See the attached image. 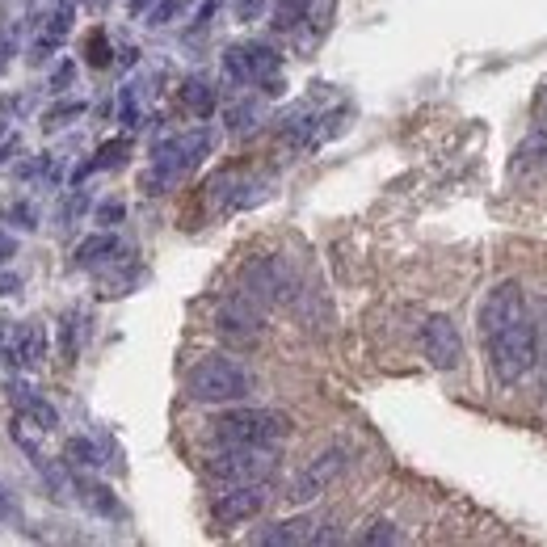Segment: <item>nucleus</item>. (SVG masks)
Wrapping results in <instances>:
<instances>
[{
	"instance_id": "obj_13",
	"label": "nucleus",
	"mask_w": 547,
	"mask_h": 547,
	"mask_svg": "<svg viewBox=\"0 0 547 547\" xmlns=\"http://www.w3.org/2000/svg\"><path fill=\"white\" fill-rule=\"evenodd\" d=\"M257 543H274V547H287V543H337L341 535L337 531H320L316 518L299 514V518H282L274 526H266V531L253 535Z\"/></svg>"
},
{
	"instance_id": "obj_17",
	"label": "nucleus",
	"mask_w": 547,
	"mask_h": 547,
	"mask_svg": "<svg viewBox=\"0 0 547 547\" xmlns=\"http://www.w3.org/2000/svg\"><path fill=\"white\" fill-rule=\"evenodd\" d=\"M118 253H123V245H118V236L110 232H101V236H89V240H80L72 261L80 270H97V266H106V261H118Z\"/></svg>"
},
{
	"instance_id": "obj_12",
	"label": "nucleus",
	"mask_w": 547,
	"mask_h": 547,
	"mask_svg": "<svg viewBox=\"0 0 547 547\" xmlns=\"http://www.w3.org/2000/svg\"><path fill=\"white\" fill-rule=\"evenodd\" d=\"M240 295H249L253 303H261V308H270V303H278L282 295H287V274H282V266L274 257H257L245 266Z\"/></svg>"
},
{
	"instance_id": "obj_30",
	"label": "nucleus",
	"mask_w": 547,
	"mask_h": 547,
	"mask_svg": "<svg viewBox=\"0 0 547 547\" xmlns=\"http://www.w3.org/2000/svg\"><path fill=\"white\" fill-rule=\"evenodd\" d=\"M181 9H186V0H160V5L148 13V26H169Z\"/></svg>"
},
{
	"instance_id": "obj_18",
	"label": "nucleus",
	"mask_w": 547,
	"mask_h": 547,
	"mask_svg": "<svg viewBox=\"0 0 547 547\" xmlns=\"http://www.w3.org/2000/svg\"><path fill=\"white\" fill-rule=\"evenodd\" d=\"M131 156V139L123 135V139H106L97 152H93V160H85V165L76 169V181H85L89 173H106V169H118L123 160Z\"/></svg>"
},
{
	"instance_id": "obj_14",
	"label": "nucleus",
	"mask_w": 547,
	"mask_h": 547,
	"mask_svg": "<svg viewBox=\"0 0 547 547\" xmlns=\"http://www.w3.org/2000/svg\"><path fill=\"white\" fill-rule=\"evenodd\" d=\"M72 22H76V0H55L43 34H38L34 47H30V64H47V59L64 47V38L72 34Z\"/></svg>"
},
{
	"instance_id": "obj_11",
	"label": "nucleus",
	"mask_w": 547,
	"mask_h": 547,
	"mask_svg": "<svg viewBox=\"0 0 547 547\" xmlns=\"http://www.w3.org/2000/svg\"><path fill=\"white\" fill-rule=\"evenodd\" d=\"M266 501H270V484H228V489L215 497L211 514L219 526H240L266 510Z\"/></svg>"
},
{
	"instance_id": "obj_10",
	"label": "nucleus",
	"mask_w": 547,
	"mask_h": 547,
	"mask_svg": "<svg viewBox=\"0 0 547 547\" xmlns=\"http://www.w3.org/2000/svg\"><path fill=\"white\" fill-rule=\"evenodd\" d=\"M0 354H5L13 367L38 371L43 367V358H47V329L38 320H26V324L0 320Z\"/></svg>"
},
{
	"instance_id": "obj_26",
	"label": "nucleus",
	"mask_w": 547,
	"mask_h": 547,
	"mask_svg": "<svg viewBox=\"0 0 547 547\" xmlns=\"http://www.w3.org/2000/svg\"><path fill=\"white\" fill-rule=\"evenodd\" d=\"M85 211H89V194L85 190H72V198L64 202V211H59V228H72Z\"/></svg>"
},
{
	"instance_id": "obj_36",
	"label": "nucleus",
	"mask_w": 547,
	"mask_h": 547,
	"mask_svg": "<svg viewBox=\"0 0 547 547\" xmlns=\"http://www.w3.org/2000/svg\"><path fill=\"white\" fill-rule=\"evenodd\" d=\"M13 257H17V240H13L5 228H0V266H9Z\"/></svg>"
},
{
	"instance_id": "obj_35",
	"label": "nucleus",
	"mask_w": 547,
	"mask_h": 547,
	"mask_svg": "<svg viewBox=\"0 0 547 547\" xmlns=\"http://www.w3.org/2000/svg\"><path fill=\"white\" fill-rule=\"evenodd\" d=\"M72 76H76V68H72V64H59V68L51 72V93H64V89L72 85Z\"/></svg>"
},
{
	"instance_id": "obj_5",
	"label": "nucleus",
	"mask_w": 547,
	"mask_h": 547,
	"mask_svg": "<svg viewBox=\"0 0 547 547\" xmlns=\"http://www.w3.org/2000/svg\"><path fill=\"white\" fill-rule=\"evenodd\" d=\"M207 472L219 484H270L278 472V451L274 447H224L207 459Z\"/></svg>"
},
{
	"instance_id": "obj_8",
	"label": "nucleus",
	"mask_w": 547,
	"mask_h": 547,
	"mask_svg": "<svg viewBox=\"0 0 547 547\" xmlns=\"http://www.w3.org/2000/svg\"><path fill=\"white\" fill-rule=\"evenodd\" d=\"M421 354L425 362H430L434 371H459V362H463V333H459V324L451 316H425L421 324Z\"/></svg>"
},
{
	"instance_id": "obj_24",
	"label": "nucleus",
	"mask_w": 547,
	"mask_h": 547,
	"mask_svg": "<svg viewBox=\"0 0 547 547\" xmlns=\"http://www.w3.org/2000/svg\"><path fill=\"white\" fill-rule=\"evenodd\" d=\"M362 543H404V531L396 522H388V518H379V522H371L367 531H362Z\"/></svg>"
},
{
	"instance_id": "obj_20",
	"label": "nucleus",
	"mask_w": 547,
	"mask_h": 547,
	"mask_svg": "<svg viewBox=\"0 0 547 547\" xmlns=\"http://www.w3.org/2000/svg\"><path fill=\"white\" fill-rule=\"evenodd\" d=\"M76 484H80V501H85L89 510L106 514V518H123V505H118V497H114L101 480H85V476H80Z\"/></svg>"
},
{
	"instance_id": "obj_4",
	"label": "nucleus",
	"mask_w": 547,
	"mask_h": 547,
	"mask_svg": "<svg viewBox=\"0 0 547 547\" xmlns=\"http://www.w3.org/2000/svg\"><path fill=\"white\" fill-rule=\"evenodd\" d=\"M291 434V417L278 409H228L211 417V438L219 447H278Z\"/></svg>"
},
{
	"instance_id": "obj_41",
	"label": "nucleus",
	"mask_w": 547,
	"mask_h": 547,
	"mask_svg": "<svg viewBox=\"0 0 547 547\" xmlns=\"http://www.w3.org/2000/svg\"><path fill=\"white\" fill-rule=\"evenodd\" d=\"M17 148V135H5V144H0V165H5V156Z\"/></svg>"
},
{
	"instance_id": "obj_6",
	"label": "nucleus",
	"mask_w": 547,
	"mask_h": 547,
	"mask_svg": "<svg viewBox=\"0 0 547 547\" xmlns=\"http://www.w3.org/2000/svg\"><path fill=\"white\" fill-rule=\"evenodd\" d=\"M224 72L236 85H261L266 93H282V55L266 43H232L224 51Z\"/></svg>"
},
{
	"instance_id": "obj_31",
	"label": "nucleus",
	"mask_w": 547,
	"mask_h": 547,
	"mask_svg": "<svg viewBox=\"0 0 547 547\" xmlns=\"http://www.w3.org/2000/svg\"><path fill=\"white\" fill-rule=\"evenodd\" d=\"M123 215H127V207L118 198H110V202H101V207H97V224L101 228H114V224H123Z\"/></svg>"
},
{
	"instance_id": "obj_39",
	"label": "nucleus",
	"mask_w": 547,
	"mask_h": 547,
	"mask_svg": "<svg viewBox=\"0 0 547 547\" xmlns=\"http://www.w3.org/2000/svg\"><path fill=\"white\" fill-rule=\"evenodd\" d=\"M215 9H219V0H207V5H202V13H198V22H194V26H198V30H207V26H211V17H215Z\"/></svg>"
},
{
	"instance_id": "obj_27",
	"label": "nucleus",
	"mask_w": 547,
	"mask_h": 547,
	"mask_svg": "<svg viewBox=\"0 0 547 547\" xmlns=\"http://www.w3.org/2000/svg\"><path fill=\"white\" fill-rule=\"evenodd\" d=\"M5 219H9V224H17L22 232L38 228V215H34V207H30V202H13V207H5Z\"/></svg>"
},
{
	"instance_id": "obj_29",
	"label": "nucleus",
	"mask_w": 547,
	"mask_h": 547,
	"mask_svg": "<svg viewBox=\"0 0 547 547\" xmlns=\"http://www.w3.org/2000/svg\"><path fill=\"white\" fill-rule=\"evenodd\" d=\"M535 316V350H539V362L547 367V299L531 312Z\"/></svg>"
},
{
	"instance_id": "obj_34",
	"label": "nucleus",
	"mask_w": 547,
	"mask_h": 547,
	"mask_svg": "<svg viewBox=\"0 0 547 547\" xmlns=\"http://www.w3.org/2000/svg\"><path fill=\"white\" fill-rule=\"evenodd\" d=\"M253 118H257V106H236V110H228V127L232 131H249Z\"/></svg>"
},
{
	"instance_id": "obj_15",
	"label": "nucleus",
	"mask_w": 547,
	"mask_h": 547,
	"mask_svg": "<svg viewBox=\"0 0 547 547\" xmlns=\"http://www.w3.org/2000/svg\"><path fill=\"white\" fill-rule=\"evenodd\" d=\"M510 177L522 181V186H539V181H547V131L543 127L535 135H526L522 144L514 148Z\"/></svg>"
},
{
	"instance_id": "obj_7",
	"label": "nucleus",
	"mask_w": 547,
	"mask_h": 547,
	"mask_svg": "<svg viewBox=\"0 0 547 547\" xmlns=\"http://www.w3.org/2000/svg\"><path fill=\"white\" fill-rule=\"evenodd\" d=\"M215 333L224 337V341H232L236 350H249V346H257V341L266 337V308H261V303H253L249 295L236 291L232 299L219 303Z\"/></svg>"
},
{
	"instance_id": "obj_28",
	"label": "nucleus",
	"mask_w": 547,
	"mask_h": 547,
	"mask_svg": "<svg viewBox=\"0 0 547 547\" xmlns=\"http://www.w3.org/2000/svg\"><path fill=\"white\" fill-rule=\"evenodd\" d=\"M118 110H123L127 127H139V89L135 85H127L123 93H118Z\"/></svg>"
},
{
	"instance_id": "obj_3",
	"label": "nucleus",
	"mask_w": 547,
	"mask_h": 547,
	"mask_svg": "<svg viewBox=\"0 0 547 547\" xmlns=\"http://www.w3.org/2000/svg\"><path fill=\"white\" fill-rule=\"evenodd\" d=\"M253 388H257L253 371L232 354L198 358L186 375V396L194 404H240L253 396Z\"/></svg>"
},
{
	"instance_id": "obj_16",
	"label": "nucleus",
	"mask_w": 547,
	"mask_h": 547,
	"mask_svg": "<svg viewBox=\"0 0 547 547\" xmlns=\"http://www.w3.org/2000/svg\"><path fill=\"white\" fill-rule=\"evenodd\" d=\"M9 400H13V409H17V417H26L30 425H38V430H55V425H59V413H55V404L51 400H43V396H38L34 388H30V383H17V379H9Z\"/></svg>"
},
{
	"instance_id": "obj_9",
	"label": "nucleus",
	"mask_w": 547,
	"mask_h": 547,
	"mask_svg": "<svg viewBox=\"0 0 547 547\" xmlns=\"http://www.w3.org/2000/svg\"><path fill=\"white\" fill-rule=\"evenodd\" d=\"M350 468V447H329V451H320V455H312L308 459V468H303L295 480H291V501L295 505H308V501H316L329 484Z\"/></svg>"
},
{
	"instance_id": "obj_22",
	"label": "nucleus",
	"mask_w": 547,
	"mask_h": 547,
	"mask_svg": "<svg viewBox=\"0 0 547 547\" xmlns=\"http://www.w3.org/2000/svg\"><path fill=\"white\" fill-rule=\"evenodd\" d=\"M312 0H278L274 5V30L278 34H295L303 22H308Z\"/></svg>"
},
{
	"instance_id": "obj_25",
	"label": "nucleus",
	"mask_w": 547,
	"mask_h": 547,
	"mask_svg": "<svg viewBox=\"0 0 547 547\" xmlns=\"http://www.w3.org/2000/svg\"><path fill=\"white\" fill-rule=\"evenodd\" d=\"M85 114V101H64V106H51L47 114H43V127L51 131V127H64L68 118H80Z\"/></svg>"
},
{
	"instance_id": "obj_19",
	"label": "nucleus",
	"mask_w": 547,
	"mask_h": 547,
	"mask_svg": "<svg viewBox=\"0 0 547 547\" xmlns=\"http://www.w3.org/2000/svg\"><path fill=\"white\" fill-rule=\"evenodd\" d=\"M181 106H186L190 114L198 118H211L215 114V89L207 76H190L186 85H181Z\"/></svg>"
},
{
	"instance_id": "obj_40",
	"label": "nucleus",
	"mask_w": 547,
	"mask_h": 547,
	"mask_svg": "<svg viewBox=\"0 0 547 547\" xmlns=\"http://www.w3.org/2000/svg\"><path fill=\"white\" fill-rule=\"evenodd\" d=\"M9 514H13V501L5 493V484H0V518H9Z\"/></svg>"
},
{
	"instance_id": "obj_37",
	"label": "nucleus",
	"mask_w": 547,
	"mask_h": 547,
	"mask_svg": "<svg viewBox=\"0 0 547 547\" xmlns=\"http://www.w3.org/2000/svg\"><path fill=\"white\" fill-rule=\"evenodd\" d=\"M13 51H17V38H13V34H0V68H9Z\"/></svg>"
},
{
	"instance_id": "obj_21",
	"label": "nucleus",
	"mask_w": 547,
	"mask_h": 547,
	"mask_svg": "<svg viewBox=\"0 0 547 547\" xmlns=\"http://www.w3.org/2000/svg\"><path fill=\"white\" fill-rule=\"evenodd\" d=\"M80 333H85V316H80V308H68L59 320V358L64 362L80 358Z\"/></svg>"
},
{
	"instance_id": "obj_33",
	"label": "nucleus",
	"mask_w": 547,
	"mask_h": 547,
	"mask_svg": "<svg viewBox=\"0 0 547 547\" xmlns=\"http://www.w3.org/2000/svg\"><path fill=\"white\" fill-rule=\"evenodd\" d=\"M232 9H236L240 22H257V17L266 13V0H232Z\"/></svg>"
},
{
	"instance_id": "obj_23",
	"label": "nucleus",
	"mask_w": 547,
	"mask_h": 547,
	"mask_svg": "<svg viewBox=\"0 0 547 547\" xmlns=\"http://www.w3.org/2000/svg\"><path fill=\"white\" fill-rule=\"evenodd\" d=\"M64 455H68L72 468H80V472H97L101 463H106V459H101V451H97V442H93V438H68Z\"/></svg>"
},
{
	"instance_id": "obj_38",
	"label": "nucleus",
	"mask_w": 547,
	"mask_h": 547,
	"mask_svg": "<svg viewBox=\"0 0 547 547\" xmlns=\"http://www.w3.org/2000/svg\"><path fill=\"white\" fill-rule=\"evenodd\" d=\"M17 291H22V278H17V274H0V299L17 295Z\"/></svg>"
},
{
	"instance_id": "obj_32",
	"label": "nucleus",
	"mask_w": 547,
	"mask_h": 547,
	"mask_svg": "<svg viewBox=\"0 0 547 547\" xmlns=\"http://www.w3.org/2000/svg\"><path fill=\"white\" fill-rule=\"evenodd\" d=\"M89 64H93V68H106V64H110V43H106V34H93V38H89Z\"/></svg>"
},
{
	"instance_id": "obj_1",
	"label": "nucleus",
	"mask_w": 547,
	"mask_h": 547,
	"mask_svg": "<svg viewBox=\"0 0 547 547\" xmlns=\"http://www.w3.org/2000/svg\"><path fill=\"white\" fill-rule=\"evenodd\" d=\"M480 341L489 354V375L497 388H514L539 367L535 350V316L526 291L514 278L497 282L480 303Z\"/></svg>"
},
{
	"instance_id": "obj_2",
	"label": "nucleus",
	"mask_w": 547,
	"mask_h": 547,
	"mask_svg": "<svg viewBox=\"0 0 547 547\" xmlns=\"http://www.w3.org/2000/svg\"><path fill=\"white\" fill-rule=\"evenodd\" d=\"M211 131L207 127H194L186 135H173L165 139V144H156L152 152V165L144 169V177H139V190L144 194H169L177 181H186L202 160L211 156Z\"/></svg>"
}]
</instances>
